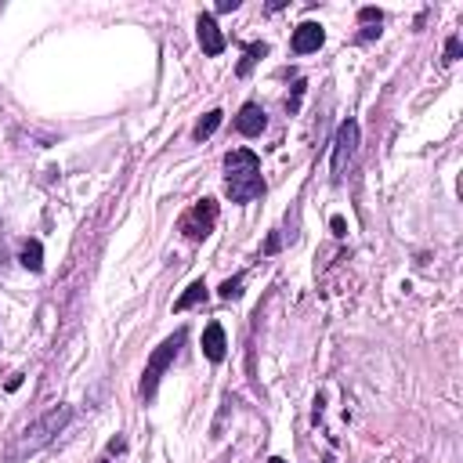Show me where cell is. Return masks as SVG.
<instances>
[{
    "label": "cell",
    "instance_id": "6da1fadb",
    "mask_svg": "<svg viewBox=\"0 0 463 463\" xmlns=\"http://www.w3.org/2000/svg\"><path fill=\"white\" fill-rule=\"evenodd\" d=\"M224 196L231 203H250L257 196H265L261 160L250 148H236L224 156Z\"/></svg>",
    "mask_w": 463,
    "mask_h": 463
},
{
    "label": "cell",
    "instance_id": "7a4b0ae2",
    "mask_svg": "<svg viewBox=\"0 0 463 463\" xmlns=\"http://www.w3.org/2000/svg\"><path fill=\"white\" fill-rule=\"evenodd\" d=\"M72 420V409L69 405H55V409H47V413L37 420V424H30L22 434H18V442H15V449H11V459H18V456H25V452H37V449H44L55 434L65 427Z\"/></svg>",
    "mask_w": 463,
    "mask_h": 463
},
{
    "label": "cell",
    "instance_id": "3957f363",
    "mask_svg": "<svg viewBox=\"0 0 463 463\" xmlns=\"http://www.w3.org/2000/svg\"><path fill=\"white\" fill-rule=\"evenodd\" d=\"M182 344H185V329H177L174 337H167L156 351H152V358H148V366H145V376H141V395L145 398H156V388H160V376L167 373V366L177 358V351H182Z\"/></svg>",
    "mask_w": 463,
    "mask_h": 463
},
{
    "label": "cell",
    "instance_id": "277c9868",
    "mask_svg": "<svg viewBox=\"0 0 463 463\" xmlns=\"http://www.w3.org/2000/svg\"><path fill=\"white\" fill-rule=\"evenodd\" d=\"M217 224V199H199L196 207L182 217V231H185V239L192 243H203L214 231Z\"/></svg>",
    "mask_w": 463,
    "mask_h": 463
},
{
    "label": "cell",
    "instance_id": "5b68a950",
    "mask_svg": "<svg viewBox=\"0 0 463 463\" xmlns=\"http://www.w3.org/2000/svg\"><path fill=\"white\" fill-rule=\"evenodd\" d=\"M355 145H358V123L344 120L337 127V141H333V182H341L344 177V167L355 156Z\"/></svg>",
    "mask_w": 463,
    "mask_h": 463
},
{
    "label": "cell",
    "instance_id": "8992f818",
    "mask_svg": "<svg viewBox=\"0 0 463 463\" xmlns=\"http://www.w3.org/2000/svg\"><path fill=\"white\" fill-rule=\"evenodd\" d=\"M196 33H199V47H203V55H221L224 51V33L217 30V22H214V15H199V22H196Z\"/></svg>",
    "mask_w": 463,
    "mask_h": 463
},
{
    "label": "cell",
    "instance_id": "52a82bcc",
    "mask_svg": "<svg viewBox=\"0 0 463 463\" xmlns=\"http://www.w3.org/2000/svg\"><path fill=\"white\" fill-rule=\"evenodd\" d=\"M326 44V30L319 22H300L293 30V51L297 55H312V51H319Z\"/></svg>",
    "mask_w": 463,
    "mask_h": 463
},
{
    "label": "cell",
    "instance_id": "ba28073f",
    "mask_svg": "<svg viewBox=\"0 0 463 463\" xmlns=\"http://www.w3.org/2000/svg\"><path fill=\"white\" fill-rule=\"evenodd\" d=\"M268 127V116H265V109L257 106V101H246V106L239 109V116H236V131L239 134H246V138H257Z\"/></svg>",
    "mask_w": 463,
    "mask_h": 463
},
{
    "label": "cell",
    "instance_id": "9c48e42d",
    "mask_svg": "<svg viewBox=\"0 0 463 463\" xmlns=\"http://www.w3.org/2000/svg\"><path fill=\"white\" fill-rule=\"evenodd\" d=\"M224 351H228V344H224V326H221V322H210L207 329H203V355H207L210 362H221Z\"/></svg>",
    "mask_w": 463,
    "mask_h": 463
},
{
    "label": "cell",
    "instance_id": "30bf717a",
    "mask_svg": "<svg viewBox=\"0 0 463 463\" xmlns=\"http://www.w3.org/2000/svg\"><path fill=\"white\" fill-rule=\"evenodd\" d=\"M18 261H22L25 272H40V268H44V246H40L37 239H25V243H22V253H18Z\"/></svg>",
    "mask_w": 463,
    "mask_h": 463
},
{
    "label": "cell",
    "instance_id": "8fae6325",
    "mask_svg": "<svg viewBox=\"0 0 463 463\" xmlns=\"http://www.w3.org/2000/svg\"><path fill=\"white\" fill-rule=\"evenodd\" d=\"M199 300H207V282H203V279H196L192 286L174 300V312H189V307H196Z\"/></svg>",
    "mask_w": 463,
    "mask_h": 463
},
{
    "label": "cell",
    "instance_id": "7c38bea8",
    "mask_svg": "<svg viewBox=\"0 0 463 463\" xmlns=\"http://www.w3.org/2000/svg\"><path fill=\"white\" fill-rule=\"evenodd\" d=\"M221 120H224V113H221V109H210L207 116H203V120L196 123L192 138H196V141H207V138H210V134L217 131V127H221Z\"/></svg>",
    "mask_w": 463,
    "mask_h": 463
},
{
    "label": "cell",
    "instance_id": "4fadbf2b",
    "mask_svg": "<svg viewBox=\"0 0 463 463\" xmlns=\"http://www.w3.org/2000/svg\"><path fill=\"white\" fill-rule=\"evenodd\" d=\"M265 55H268V44H261V40H257V44H250V47H246V55H243V62H239V69H236V72H239V76H250V69H253L257 62H261Z\"/></svg>",
    "mask_w": 463,
    "mask_h": 463
},
{
    "label": "cell",
    "instance_id": "5bb4252c",
    "mask_svg": "<svg viewBox=\"0 0 463 463\" xmlns=\"http://www.w3.org/2000/svg\"><path fill=\"white\" fill-rule=\"evenodd\" d=\"M239 293H243V275L224 279V282H221V297H224V300H236Z\"/></svg>",
    "mask_w": 463,
    "mask_h": 463
},
{
    "label": "cell",
    "instance_id": "9a60e30c",
    "mask_svg": "<svg viewBox=\"0 0 463 463\" xmlns=\"http://www.w3.org/2000/svg\"><path fill=\"white\" fill-rule=\"evenodd\" d=\"M456 58H459V37H449V40H445V58H442V62L452 65Z\"/></svg>",
    "mask_w": 463,
    "mask_h": 463
},
{
    "label": "cell",
    "instance_id": "2e32d148",
    "mask_svg": "<svg viewBox=\"0 0 463 463\" xmlns=\"http://www.w3.org/2000/svg\"><path fill=\"white\" fill-rule=\"evenodd\" d=\"M380 18H383V15H380L376 8H362V11H358V22H376V25H380Z\"/></svg>",
    "mask_w": 463,
    "mask_h": 463
},
{
    "label": "cell",
    "instance_id": "e0dca14e",
    "mask_svg": "<svg viewBox=\"0 0 463 463\" xmlns=\"http://www.w3.org/2000/svg\"><path fill=\"white\" fill-rule=\"evenodd\" d=\"M329 228H333V236H348V224H344V217H329Z\"/></svg>",
    "mask_w": 463,
    "mask_h": 463
},
{
    "label": "cell",
    "instance_id": "ac0fdd59",
    "mask_svg": "<svg viewBox=\"0 0 463 463\" xmlns=\"http://www.w3.org/2000/svg\"><path fill=\"white\" fill-rule=\"evenodd\" d=\"M239 0H217V11H236Z\"/></svg>",
    "mask_w": 463,
    "mask_h": 463
},
{
    "label": "cell",
    "instance_id": "d6986e66",
    "mask_svg": "<svg viewBox=\"0 0 463 463\" xmlns=\"http://www.w3.org/2000/svg\"><path fill=\"white\" fill-rule=\"evenodd\" d=\"M275 250H279V236L272 231V236H268V243H265V253H275Z\"/></svg>",
    "mask_w": 463,
    "mask_h": 463
},
{
    "label": "cell",
    "instance_id": "ffe728a7",
    "mask_svg": "<svg viewBox=\"0 0 463 463\" xmlns=\"http://www.w3.org/2000/svg\"><path fill=\"white\" fill-rule=\"evenodd\" d=\"M123 449H127L123 438H113V442H109V452H123Z\"/></svg>",
    "mask_w": 463,
    "mask_h": 463
},
{
    "label": "cell",
    "instance_id": "44dd1931",
    "mask_svg": "<svg viewBox=\"0 0 463 463\" xmlns=\"http://www.w3.org/2000/svg\"><path fill=\"white\" fill-rule=\"evenodd\" d=\"M18 388H22V373H15V376L8 380V391H18Z\"/></svg>",
    "mask_w": 463,
    "mask_h": 463
},
{
    "label": "cell",
    "instance_id": "7402d4cb",
    "mask_svg": "<svg viewBox=\"0 0 463 463\" xmlns=\"http://www.w3.org/2000/svg\"><path fill=\"white\" fill-rule=\"evenodd\" d=\"M268 463H286V459H282V456H272V459H268Z\"/></svg>",
    "mask_w": 463,
    "mask_h": 463
}]
</instances>
